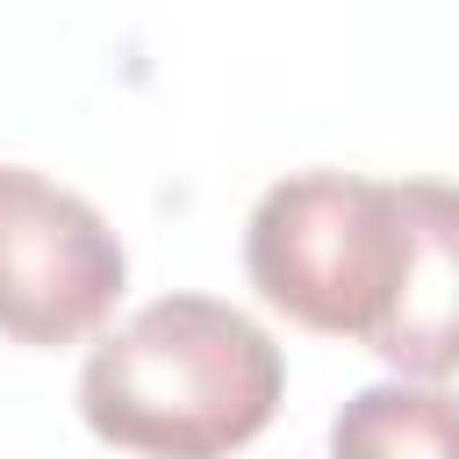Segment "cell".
Returning <instances> with one entry per match:
<instances>
[{
	"instance_id": "obj_2",
	"label": "cell",
	"mask_w": 459,
	"mask_h": 459,
	"mask_svg": "<svg viewBox=\"0 0 459 459\" xmlns=\"http://www.w3.org/2000/svg\"><path fill=\"white\" fill-rule=\"evenodd\" d=\"M402 244L394 179L294 172L258 194L244 222V273L287 323L373 344L402 287Z\"/></svg>"
},
{
	"instance_id": "obj_1",
	"label": "cell",
	"mask_w": 459,
	"mask_h": 459,
	"mask_svg": "<svg viewBox=\"0 0 459 459\" xmlns=\"http://www.w3.org/2000/svg\"><path fill=\"white\" fill-rule=\"evenodd\" d=\"M287 387L280 344L215 294H165L100 337L79 366V416L136 459H230Z\"/></svg>"
},
{
	"instance_id": "obj_4",
	"label": "cell",
	"mask_w": 459,
	"mask_h": 459,
	"mask_svg": "<svg viewBox=\"0 0 459 459\" xmlns=\"http://www.w3.org/2000/svg\"><path fill=\"white\" fill-rule=\"evenodd\" d=\"M402 194V287L387 323L373 330V351L402 380H445L459 373V186L445 179H394Z\"/></svg>"
},
{
	"instance_id": "obj_3",
	"label": "cell",
	"mask_w": 459,
	"mask_h": 459,
	"mask_svg": "<svg viewBox=\"0 0 459 459\" xmlns=\"http://www.w3.org/2000/svg\"><path fill=\"white\" fill-rule=\"evenodd\" d=\"M122 280L129 258L86 194L0 165V337L79 344L115 308Z\"/></svg>"
},
{
	"instance_id": "obj_5",
	"label": "cell",
	"mask_w": 459,
	"mask_h": 459,
	"mask_svg": "<svg viewBox=\"0 0 459 459\" xmlns=\"http://www.w3.org/2000/svg\"><path fill=\"white\" fill-rule=\"evenodd\" d=\"M330 459H459V394L423 380H373L337 409Z\"/></svg>"
}]
</instances>
